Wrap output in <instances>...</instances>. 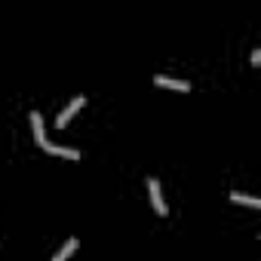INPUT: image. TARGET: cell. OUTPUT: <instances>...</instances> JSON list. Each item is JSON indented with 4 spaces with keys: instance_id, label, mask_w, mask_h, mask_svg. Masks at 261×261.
Wrapping results in <instances>:
<instances>
[{
    "instance_id": "cell-4",
    "label": "cell",
    "mask_w": 261,
    "mask_h": 261,
    "mask_svg": "<svg viewBox=\"0 0 261 261\" xmlns=\"http://www.w3.org/2000/svg\"><path fill=\"white\" fill-rule=\"evenodd\" d=\"M31 123H34V139H37V145L43 148V145H46V129H43V117H40V111H31Z\"/></svg>"
},
{
    "instance_id": "cell-7",
    "label": "cell",
    "mask_w": 261,
    "mask_h": 261,
    "mask_svg": "<svg viewBox=\"0 0 261 261\" xmlns=\"http://www.w3.org/2000/svg\"><path fill=\"white\" fill-rule=\"evenodd\" d=\"M74 249H77V237H68V240H65V246L56 252V258H53V261H65V258H71V252H74Z\"/></svg>"
},
{
    "instance_id": "cell-6",
    "label": "cell",
    "mask_w": 261,
    "mask_h": 261,
    "mask_svg": "<svg viewBox=\"0 0 261 261\" xmlns=\"http://www.w3.org/2000/svg\"><path fill=\"white\" fill-rule=\"evenodd\" d=\"M230 200H233V203H243V206H252V209H258V206H261V200H258V197H249V194H243V191H233V194H230Z\"/></svg>"
},
{
    "instance_id": "cell-5",
    "label": "cell",
    "mask_w": 261,
    "mask_h": 261,
    "mask_svg": "<svg viewBox=\"0 0 261 261\" xmlns=\"http://www.w3.org/2000/svg\"><path fill=\"white\" fill-rule=\"evenodd\" d=\"M43 151L59 154V157H68V160H77V157H80V151H77V148H62V145H53V142H46V145H43Z\"/></svg>"
},
{
    "instance_id": "cell-2",
    "label": "cell",
    "mask_w": 261,
    "mask_h": 261,
    "mask_svg": "<svg viewBox=\"0 0 261 261\" xmlns=\"http://www.w3.org/2000/svg\"><path fill=\"white\" fill-rule=\"evenodd\" d=\"M80 108H83V95H74V98H71V105H68V108L56 117V126H62V129H65V123H68V120H71Z\"/></svg>"
},
{
    "instance_id": "cell-3",
    "label": "cell",
    "mask_w": 261,
    "mask_h": 261,
    "mask_svg": "<svg viewBox=\"0 0 261 261\" xmlns=\"http://www.w3.org/2000/svg\"><path fill=\"white\" fill-rule=\"evenodd\" d=\"M154 83H157V86H169V89H181V92H188V89H191V83H188V80H175V77H163V74H157V77H154Z\"/></svg>"
},
{
    "instance_id": "cell-1",
    "label": "cell",
    "mask_w": 261,
    "mask_h": 261,
    "mask_svg": "<svg viewBox=\"0 0 261 261\" xmlns=\"http://www.w3.org/2000/svg\"><path fill=\"white\" fill-rule=\"evenodd\" d=\"M148 191H151V203H154V209H157L160 215H166V212H169V206H166V200H163L160 181H157V178H148Z\"/></svg>"
}]
</instances>
